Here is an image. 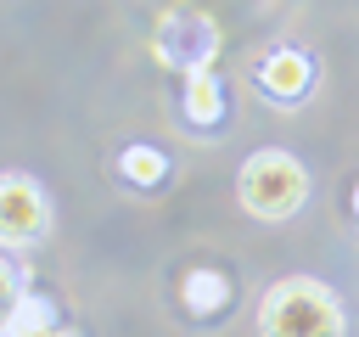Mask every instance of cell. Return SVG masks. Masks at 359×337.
<instances>
[{
  "mask_svg": "<svg viewBox=\"0 0 359 337\" xmlns=\"http://www.w3.org/2000/svg\"><path fill=\"white\" fill-rule=\"evenodd\" d=\"M264 337H342V303L314 275H286L258 303Z\"/></svg>",
  "mask_w": 359,
  "mask_h": 337,
  "instance_id": "cell-1",
  "label": "cell"
},
{
  "mask_svg": "<svg viewBox=\"0 0 359 337\" xmlns=\"http://www.w3.org/2000/svg\"><path fill=\"white\" fill-rule=\"evenodd\" d=\"M236 191H241V208L252 219H292L303 208V197H309V174L286 152H252L241 163Z\"/></svg>",
  "mask_w": 359,
  "mask_h": 337,
  "instance_id": "cell-2",
  "label": "cell"
},
{
  "mask_svg": "<svg viewBox=\"0 0 359 337\" xmlns=\"http://www.w3.org/2000/svg\"><path fill=\"white\" fill-rule=\"evenodd\" d=\"M151 51H157L168 67H180V73H208V62H213V51H219V28H213V17L196 11V6H168V11L157 17V28H151Z\"/></svg>",
  "mask_w": 359,
  "mask_h": 337,
  "instance_id": "cell-3",
  "label": "cell"
},
{
  "mask_svg": "<svg viewBox=\"0 0 359 337\" xmlns=\"http://www.w3.org/2000/svg\"><path fill=\"white\" fill-rule=\"evenodd\" d=\"M50 230V202L28 174H0V247H28Z\"/></svg>",
  "mask_w": 359,
  "mask_h": 337,
  "instance_id": "cell-4",
  "label": "cell"
},
{
  "mask_svg": "<svg viewBox=\"0 0 359 337\" xmlns=\"http://www.w3.org/2000/svg\"><path fill=\"white\" fill-rule=\"evenodd\" d=\"M309 79H314V62H309L303 51H275V56L258 67V84H264V90H275L280 101L303 95V90H309Z\"/></svg>",
  "mask_w": 359,
  "mask_h": 337,
  "instance_id": "cell-5",
  "label": "cell"
},
{
  "mask_svg": "<svg viewBox=\"0 0 359 337\" xmlns=\"http://www.w3.org/2000/svg\"><path fill=\"white\" fill-rule=\"evenodd\" d=\"M0 337H73V331H62V326H56V315H50V303L28 292V298L11 309V320L0 326Z\"/></svg>",
  "mask_w": 359,
  "mask_h": 337,
  "instance_id": "cell-6",
  "label": "cell"
},
{
  "mask_svg": "<svg viewBox=\"0 0 359 337\" xmlns=\"http://www.w3.org/2000/svg\"><path fill=\"white\" fill-rule=\"evenodd\" d=\"M180 298H185L191 315H213L219 303H230V281H224L219 270H191V275L180 281Z\"/></svg>",
  "mask_w": 359,
  "mask_h": 337,
  "instance_id": "cell-7",
  "label": "cell"
},
{
  "mask_svg": "<svg viewBox=\"0 0 359 337\" xmlns=\"http://www.w3.org/2000/svg\"><path fill=\"white\" fill-rule=\"evenodd\" d=\"M224 112V90L213 73H185V118L191 124H213Z\"/></svg>",
  "mask_w": 359,
  "mask_h": 337,
  "instance_id": "cell-8",
  "label": "cell"
},
{
  "mask_svg": "<svg viewBox=\"0 0 359 337\" xmlns=\"http://www.w3.org/2000/svg\"><path fill=\"white\" fill-rule=\"evenodd\" d=\"M118 168H123L135 185H157V180H163V152H151V146H129V152L118 157Z\"/></svg>",
  "mask_w": 359,
  "mask_h": 337,
  "instance_id": "cell-9",
  "label": "cell"
},
{
  "mask_svg": "<svg viewBox=\"0 0 359 337\" xmlns=\"http://www.w3.org/2000/svg\"><path fill=\"white\" fill-rule=\"evenodd\" d=\"M22 298H28V286H22V270H17V264L0 253V326L11 320V309H17Z\"/></svg>",
  "mask_w": 359,
  "mask_h": 337,
  "instance_id": "cell-10",
  "label": "cell"
},
{
  "mask_svg": "<svg viewBox=\"0 0 359 337\" xmlns=\"http://www.w3.org/2000/svg\"><path fill=\"white\" fill-rule=\"evenodd\" d=\"M353 208H359V185H353Z\"/></svg>",
  "mask_w": 359,
  "mask_h": 337,
  "instance_id": "cell-11",
  "label": "cell"
}]
</instances>
